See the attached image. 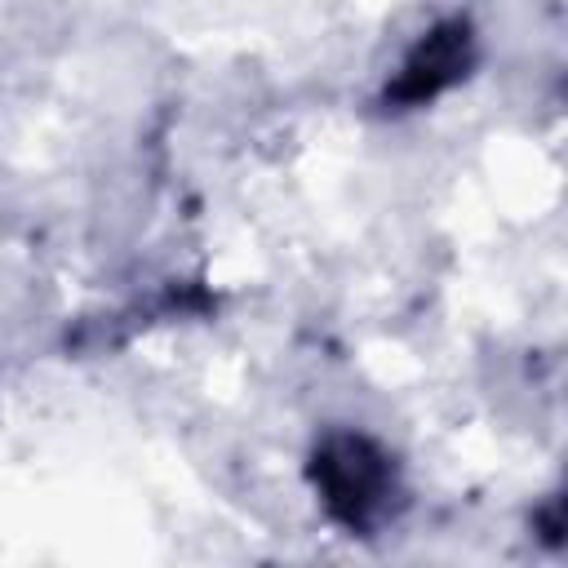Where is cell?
<instances>
[{"label":"cell","instance_id":"6da1fadb","mask_svg":"<svg viewBox=\"0 0 568 568\" xmlns=\"http://www.w3.org/2000/svg\"><path fill=\"white\" fill-rule=\"evenodd\" d=\"M315 484L324 488V501L346 524H368L373 510H382L390 470L386 457L368 439H328L315 453Z\"/></svg>","mask_w":568,"mask_h":568},{"label":"cell","instance_id":"7a4b0ae2","mask_svg":"<svg viewBox=\"0 0 568 568\" xmlns=\"http://www.w3.org/2000/svg\"><path fill=\"white\" fill-rule=\"evenodd\" d=\"M470 62V31L462 22H448L439 31L426 36V44L408 58L399 84H395V98L399 102H422V98H435L444 84H453Z\"/></svg>","mask_w":568,"mask_h":568}]
</instances>
